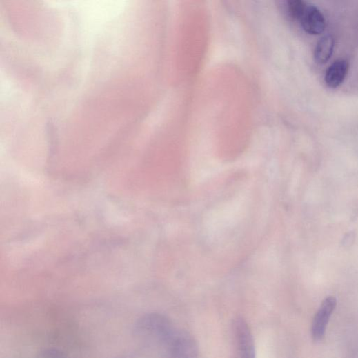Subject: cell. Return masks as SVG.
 Segmentation results:
<instances>
[{"instance_id":"1","label":"cell","mask_w":358,"mask_h":358,"mask_svg":"<svg viewBox=\"0 0 358 358\" xmlns=\"http://www.w3.org/2000/svg\"><path fill=\"white\" fill-rule=\"evenodd\" d=\"M171 321L160 314H149L141 317L135 327V335L146 345L165 351L176 332Z\"/></svg>"},{"instance_id":"2","label":"cell","mask_w":358,"mask_h":358,"mask_svg":"<svg viewBox=\"0 0 358 358\" xmlns=\"http://www.w3.org/2000/svg\"><path fill=\"white\" fill-rule=\"evenodd\" d=\"M233 358H255L252 334L248 323L241 317L232 324Z\"/></svg>"},{"instance_id":"3","label":"cell","mask_w":358,"mask_h":358,"mask_svg":"<svg viewBox=\"0 0 358 358\" xmlns=\"http://www.w3.org/2000/svg\"><path fill=\"white\" fill-rule=\"evenodd\" d=\"M163 355V358H197V342L190 333L177 329Z\"/></svg>"},{"instance_id":"4","label":"cell","mask_w":358,"mask_h":358,"mask_svg":"<svg viewBox=\"0 0 358 358\" xmlns=\"http://www.w3.org/2000/svg\"><path fill=\"white\" fill-rule=\"evenodd\" d=\"M336 306L337 299L333 296H329L323 301L312 322V336L314 341H320L324 339Z\"/></svg>"},{"instance_id":"5","label":"cell","mask_w":358,"mask_h":358,"mask_svg":"<svg viewBox=\"0 0 358 358\" xmlns=\"http://www.w3.org/2000/svg\"><path fill=\"white\" fill-rule=\"evenodd\" d=\"M299 21L303 30L311 35H319L326 30V21L324 14L311 4L306 3Z\"/></svg>"},{"instance_id":"6","label":"cell","mask_w":358,"mask_h":358,"mask_svg":"<svg viewBox=\"0 0 358 358\" xmlns=\"http://www.w3.org/2000/svg\"><path fill=\"white\" fill-rule=\"evenodd\" d=\"M348 63L344 59L335 61L327 69L325 75L326 85L330 88H337L342 84L348 74Z\"/></svg>"},{"instance_id":"7","label":"cell","mask_w":358,"mask_h":358,"mask_svg":"<svg viewBox=\"0 0 358 358\" xmlns=\"http://www.w3.org/2000/svg\"><path fill=\"white\" fill-rule=\"evenodd\" d=\"M335 43V38L330 34L325 35L319 39L315 49L314 54L317 63L324 65L331 59Z\"/></svg>"},{"instance_id":"8","label":"cell","mask_w":358,"mask_h":358,"mask_svg":"<svg viewBox=\"0 0 358 358\" xmlns=\"http://www.w3.org/2000/svg\"><path fill=\"white\" fill-rule=\"evenodd\" d=\"M306 6V3L301 1V0H290V1H288V11L290 17L299 21Z\"/></svg>"},{"instance_id":"9","label":"cell","mask_w":358,"mask_h":358,"mask_svg":"<svg viewBox=\"0 0 358 358\" xmlns=\"http://www.w3.org/2000/svg\"><path fill=\"white\" fill-rule=\"evenodd\" d=\"M42 358H65V355L57 350H48L42 353Z\"/></svg>"}]
</instances>
